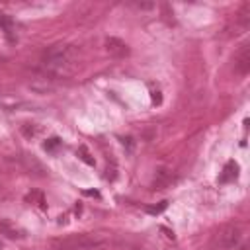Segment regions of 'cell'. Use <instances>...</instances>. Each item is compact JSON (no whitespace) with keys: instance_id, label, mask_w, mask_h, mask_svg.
<instances>
[{"instance_id":"cell-1","label":"cell","mask_w":250,"mask_h":250,"mask_svg":"<svg viewBox=\"0 0 250 250\" xmlns=\"http://www.w3.org/2000/svg\"><path fill=\"white\" fill-rule=\"evenodd\" d=\"M55 250H98L104 246V240L92 234H72L53 240Z\"/></svg>"},{"instance_id":"cell-2","label":"cell","mask_w":250,"mask_h":250,"mask_svg":"<svg viewBox=\"0 0 250 250\" xmlns=\"http://www.w3.org/2000/svg\"><path fill=\"white\" fill-rule=\"evenodd\" d=\"M70 61H72V49L70 47H62V45H57V47L49 49L43 55L45 66L51 68V70H55V72H61Z\"/></svg>"},{"instance_id":"cell-3","label":"cell","mask_w":250,"mask_h":250,"mask_svg":"<svg viewBox=\"0 0 250 250\" xmlns=\"http://www.w3.org/2000/svg\"><path fill=\"white\" fill-rule=\"evenodd\" d=\"M238 242H240V229L234 227V225L223 229L221 234H219V238H217V244H219V248H223V250L234 248Z\"/></svg>"},{"instance_id":"cell-4","label":"cell","mask_w":250,"mask_h":250,"mask_svg":"<svg viewBox=\"0 0 250 250\" xmlns=\"http://www.w3.org/2000/svg\"><path fill=\"white\" fill-rule=\"evenodd\" d=\"M105 51H107L111 57H125V55L129 53L127 45H125L121 39H117V37H107V39H105Z\"/></svg>"},{"instance_id":"cell-5","label":"cell","mask_w":250,"mask_h":250,"mask_svg":"<svg viewBox=\"0 0 250 250\" xmlns=\"http://www.w3.org/2000/svg\"><path fill=\"white\" fill-rule=\"evenodd\" d=\"M234 68H236L238 74H246V72L250 70V53H248V47H244V49L236 55V59H234Z\"/></svg>"},{"instance_id":"cell-6","label":"cell","mask_w":250,"mask_h":250,"mask_svg":"<svg viewBox=\"0 0 250 250\" xmlns=\"http://www.w3.org/2000/svg\"><path fill=\"white\" fill-rule=\"evenodd\" d=\"M236 176H238V164H236L234 160H229V162L225 164V168H223V174L219 176V182H221V184H227V182L234 180Z\"/></svg>"},{"instance_id":"cell-7","label":"cell","mask_w":250,"mask_h":250,"mask_svg":"<svg viewBox=\"0 0 250 250\" xmlns=\"http://www.w3.org/2000/svg\"><path fill=\"white\" fill-rule=\"evenodd\" d=\"M168 182H170V174H168L166 170H160V172H158V178H156L154 184H152V188H154V189H162Z\"/></svg>"},{"instance_id":"cell-8","label":"cell","mask_w":250,"mask_h":250,"mask_svg":"<svg viewBox=\"0 0 250 250\" xmlns=\"http://www.w3.org/2000/svg\"><path fill=\"white\" fill-rule=\"evenodd\" d=\"M166 205H168L166 201H160V205H156V207H146V211H148V213H154V215H156V213L164 211V209H166Z\"/></svg>"},{"instance_id":"cell-9","label":"cell","mask_w":250,"mask_h":250,"mask_svg":"<svg viewBox=\"0 0 250 250\" xmlns=\"http://www.w3.org/2000/svg\"><path fill=\"white\" fill-rule=\"evenodd\" d=\"M57 145H59V139H51L49 143H45V148H47V150H51V148H55Z\"/></svg>"},{"instance_id":"cell-10","label":"cell","mask_w":250,"mask_h":250,"mask_svg":"<svg viewBox=\"0 0 250 250\" xmlns=\"http://www.w3.org/2000/svg\"><path fill=\"white\" fill-rule=\"evenodd\" d=\"M80 152H82V160H84L86 164H94V160H92V158H88V154H86V150H84V148H82Z\"/></svg>"},{"instance_id":"cell-11","label":"cell","mask_w":250,"mask_h":250,"mask_svg":"<svg viewBox=\"0 0 250 250\" xmlns=\"http://www.w3.org/2000/svg\"><path fill=\"white\" fill-rule=\"evenodd\" d=\"M152 102L154 104H160V92H152Z\"/></svg>"}]
</instances>
